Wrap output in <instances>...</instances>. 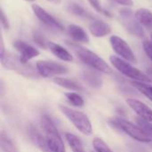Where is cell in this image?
I'll list each match as a JSON object with an SVG mask.
<instances>
[{"instance_id": "6da1fadb", "label": "cell", "mask_w": 152, "mask_h": 152, "mask_svg": "<svg viewBox=\"0 0 152 152\" xmlns=\"http://www.w3.org/2000/svg\"><path fill=\"white\" fill-rule=\"evenodd\" d=\"M67 44L74 52V53L77 56V58L85 64L92 67L97 71H100L105 74L112 73V69L107 64V62L103 59H102L95 53L76 43L67 42Z\"/></svg>"}, {"instance_id": "7a4b0ae2", "label": "cell", "mask_w": 152, "mask_h": 152, "mask_svg": "<svg viewBox=\"0 0 152 152\" xmlns=\"http://www.w3.org/2000/svg\"><path fill=\"white\" fill-rule=\"evenodd\" d=\"M0 60L4 68L16 71L20 75H22L28 78H38L41 77L37 67L34 68L31 64L23 63L20 60V56H17L10 52H5L4 55L0 58Z\"/></svg>"}, {"instance_id": "3957f363", "label": "cell", "mask_w": 152, "mask_h": 152, "mask_svg": "<svg viewBox=\"0 0 152 152\" xmlns=\"http://www.w3.org/2000/svg\"><path fill=\"white\" fill-rule=\"evenodd\" d=\"M41 125L45 139L52 152H65V146L52 118L44 114L41 116Z\"/></svg>"}, {"instance_id": "277c9868", "label": "cell", "mask_w": 152, "mask_h": 152, "mask_svg": "<svg viewBox=\"0 0 152 152\" xmlns=\"http://www.w3.org/2000/svg\"><path fill=\"white\" fill-rule=\"evenodd\" d=\"M109 122L110 126H112L113 127L118 130H121L122 132H124L125 134H126L127 135H129L130 137H132L133 139L138 142H145V143L151 142V138L139 126H136L126 120L125 118L117 117L110 119Z\"/></svg>"}, {"instance_id": "5b68a950", "label": "cell", "mask_w": 152, "mask_h": 152, "mask_svg": "<svg viewBox=\"0 0 152 152\" xmlns=\"http://www.w3.org/2000/svg\"><path fill=\"white\" fill-rule=\"evenodd\" d=\"M59 109L61 113L73 124V126L83 134L85 135H91L93 134V127L91 121L87 118V116L79 111L73 109H70L67 106L59 105Z\"/></svg>"}, {"instance_id": "8992f818", "label": "cell", "mask_w": 152, "mask_h": 152, "mask_svg": "<svg viewBox=\"0 0 152 152\" xmlns=\"http://www.w3.org/2000/svg\"><path fill=\"white\" fill-rule=\"evenodd\" d=\"M110 61L112 66H114V68H116L119 72H121L125 76L134 79V81L144 82V83L151 82V78L149 76L142 73L138 69L133 67L126 60H123L118 56L111 55L110 57Z\"/></svg>"}, {"instance_id": "52a82bcc", "label": "cell", "mask_w": 152, "mask_h": 152, "mask_svg": "<svg viewBox=\"0 0 152 152\" xmlns=\"http://www.w3.org/2000/svg\"><path fill=\"white\" fill-rule=\"evenodd\" d=\"M36 67L39 75L43 77H52L69 72L66 66L53 61H38Z\"/></svg>"}, {"instance_id": "ba28073f", "label": "cell", "mask_w": 152, "mask_h": 152, "mask_svg": "<svg viewBox=\"0 0 152 152\" xmlns=\"http://www.w3.org/2000/svg\"><path fill=\"white\" fill-rule=\"evenodd\" d=\"M110 45L114 52L122 59L128 62H136V57L129 46V45L121 37L118 36H111L110 38Z\"/></svg>"}, {"instance_id": "9c48e42d", "label": "cell", "mask_w": 152, "mask_h": 152, "mask_svg": "<svg viewBox=\"0 0 152 152\" xmlns=\"http://www.w3.org/2000/svg\"><path fill=\"white\" fill-rule=\"evenodd\" d=\"M119 14L123 20V23L125 28L127 29L129 33L134 36H137L139 37H142L144 36V30L142 25L134 19V12L130 9H122L119 11Z\"/></svg>"}, {"instance_id": "30bf717a", "label": "cell", "mask_w": 152, "mask_h": 152, "mask_svg": "<svg viewBox=\"0 0 152 152\" xmlns=\"http://www.w3.org/2000/svg\"><path fill=\"white\" fill-rule=\"evenodd\" d=\"M32 10L35 13V15L46 26H48L49 28L57 29V30H61L63 31L64 30V27L62 26V24L58 21L53 16H52L48 12H46L45 9H43L41 6L37 5V4H32L31 5Z\"/></svg>"}, {"instance_id": "8fae6325", "label": "cell", "mask_w": 152, "mask_h": 152, "mask_svg": "<svg viewBox=\"0 0 152 152\" xmlns=\"http://www.w3.org/2000/svg\"><path fill=\"white\" fill-rule=\"evenodd\" d=\"M12 45L20 53V60L23 63H28V61L35 57H37L40 54L37 49L21 40L13 41Z\"/></svg>"}, {"instance_id": "7c38bea8", "label": "cell", "mask_w": 152, "mask_h": 152, "mask_svg": "<svg viewBox=\"0 0 152 152\" xmlns=\"http://www.w3.org/2000/svg\"><path fill=\"white\" fill-rule=\"evenodd\" d=\"M128 106L143 120L152 123V110L142 102L136 99H127Z\"/></svg>"}, {"instance_id": "4fadbf2b", "label": "cell", "mask_w": 152, "mask_h": 152, "mask_svg": "<svg viewBox=\"0 0 152 152\" xmlns=\"http://www.w3.org/2000/svg\"><path fill=\"white\" fill-rule=\"evenodd\" d=\"M28 133L30 141L32 143L37 147L42 152H52L51 149L48 146L47 141L45 139V136H44L40 131L33 125H30L28 128Z\"/></svg>"}, {"instance_id": "5bb4252c", "label": "cell", "mask_w": 152, "mask_h": 152, "mask_svg": "<svg viewBox=\"0 0 152 152\" xmlns=\"http://www.w3.org/2000/svg\"><path fill=\"white\" fill-rule=\"evenodd\" d=\"M89 30L93 36L96 37H102L111 33V28L105 22L101 20H94L89 26Z\"/></svg>"}, {"instance_id": "9a60e30c", "label": "cell", "mask_w": 152, "mask_h": 152, "mask_svg": "<svg viewBox=\"0 0 152 152\" xmlns=\"http://www.w3.org/2000/svg\"><path fill=\"white\" fill-rule=\"evenodd\" d=\"M67 31H68V34L70 36V37L77 42L89 43V41H90L88 35L84 30V28H81L80 26L74 25V24L69 25Z\"/></svg>"}, {"instance_id": "2e32d148", "label": "cell", "mask_w": 152, "mask_h": 152, "mask_svg": "<svg viewBox=\"0 0 152 152\" xmlns=\"http://www.w3.org/2000/svg\"><path fill=\"white\" fill-rule=\"evenodd\" d=\"M48 49H50V51L57 58H59L61 61H73V56L71 55V53L59 44L48 41Z\"/></svg>"}, {"instance_id": "e0dca14e", "label": "cell", "mask_w": 152, "mask_h": 152, "mask_svg": "<svg viewBox=\"0 0 152 152\" xmlns=\"http://www.w3.org/2000/svg\"><path fill=\"white\" fill-rule=\"evenodd\" d=\"M83 80L94 88H101L102 86V79L99 74L92 70H85L82 73Z\"/></svg>"}, {"instance_id": "ac0fdd59", "label": "cell", "mask_w": 152, "mask_h": 152, "mask_svg": "<svg viewBox=\"0 0 152 152\" xmlns=\"http://www.w3.org/2000/svg\"><path fill=\"white\" fill-rule=\"evenodd\" d=\"M53 82L58 85L59 86H61L65 89L74 91V92H81L84 91L83 86L78 84L77 82L69 79V78H64V77H55L53 79Z\"/></svg>"}, {"instance_id": "d6986e66", "label": "cell", "mask_w": 152, "mask_h": 152, "mask_svg": "<svg viewBox=\"0 0 152 152\" xmlns=\"http://www.w3.org/2000/svg\"><path fill=\"white\" fill-rule=\"evenodd\" d=\"M135 19L143 26L152 28V12L145 8H140L134 12Z\"/></svg>"}, {"instance_id": "ffe728a7", "label": "cell", "mask_w": 152, "mask_h": 152, "mask_svg": "<svg viewBox=\"0 0 152 152\" xmlns=\"http://www.w3.org/2000/svg\"><path fill=\"white\" fill-rule=\"evenodd\" d=\"M0 146L3 152H19L13 141L4 131L0 134Z\"/></svg>"}, {"instance_id": "44dd1931", "label": "cell", "mask_w": 152, "mask_h": 152, "mask_svg": "<svg viewBox=\"0 0 152 152\" xmlns=\"http://www.w3.org/2000/svg\"><path fill=\"white\" fill-rule=\"evenodd\" d=\"M65 138L73 152H86L81 140L73 134H65Z\"/></svg>"}, {"instance_id": "7402d4cb", "label": "cell", "mask_w": 152, "mask_h": 152, "mask_svg": "<svg viewBox=\"0 0 152 152\" xmlns=\"http://www.w3.org/2000/svg\"><path fill=\"white\" fill-rule=\"evenodd\" d=\"M67 9L69 12L72 14L78 16V17H83V18H87V19H94V16H92L89 12H87L82 6L76 3H69L67 6Z\"/></svg>"}, {"instance_id": "603a6c76", "label": "cell", "mask_w": 152, "mask_h": 152, "mask_svg": "<svg viewBox=\"0 0 152 152\" xmlns=\"http://www.w3.org/2000/svg\"><path fill=\"white\" fill-rule=\"evenodd\" d=\"M132 86L138 90L141 94H142L145 97L150 99L152 102V86L144 83V82H139V81H133Z\"/></svg>"}, {"instance_id": "cb8c5ba5", "label": "cell", "mask_w": 152, "mask_h": 152, "mask_svg": "<svg viewBox=\"0 0 152 152\" xmlns=\"http://www.w3.org/2000/svg\"><path fill=\"white\" fill-rule=\"evenodd\" d=\"M65 97L75 107H83L85 104L84 99L76 93H67L65 94Z\"/></svg>"}, {"instance_id": "d4e9b609", "label": "cell", "mask_w": 152, "mask_h": 152, "mask_svg": "<svg viewBox=\"0 0 152 152\" xmlns=\"http://www.w3.org/2000/svg\"><path fill=\"white\" fill-rule=\"evenodd\" d=\"M33 40L35 44H37L39 47L43 49L48 48V41L45 37V36L38 30H34L33 32Z\"/></svg>"}, {"instance_id": "484cf974", "label": "cell", "mask_w": 152, "mask_h": 152, "mask_svg": "<svg viewBox=\"0 0 152 152\" xmlns=\"http://www.w3.org/2000/svg\"><path fill=\"white\" fill-rule=\"evenodd\" d=\"M93 146L97 152H113L112 150L102 141L101 138H94L93 141Z\"/></svg>"}, {"instance_id": "4316f807", "label": "cell", "mask_w": 152, "mask_h": 152, "mask_svg": "<svg viewBox=\"0 0 152 152\" xmlns=\"http://www.w3.org/2000/svg\"><path fill=\"white\" fill-rule=\"evenodd\" d=\"M136 122L138 124V126L151 137L152 138V123L151 122H148L146 120L142 119L141 118H136Z\"/></svg>"}, {"instance_id": "83f0119b", "label": "cell", "mask_w": 152, "mask_h": 152, "mask_svg": "<svg viewBox=\"0 0 152 152\" xmlns=\"http://www.w3.org/2000/svg\"><path fill=\"white\" fill-rule=\"evenodd\" d=\"M143 48L144 51L146 53V54L149 56V58L152 61V41H149V40H145L143 42Z\"/></svg>"}, {"instance_id": "f1b7e54d", "label": "cell", "mask_w": 152, "mask_h": 152, "mask_svg": "<svg viewBox=\"0 0 152 152\" xmlns=\"http://www.w3.org/2000/svg\"><path fill=\"white\" fill-rule=\"evenodd\" d=\"M1 24H2V27H3L4 29H9L10 24H9L8 19H7V17L5 16L4 12L3 9L1 10Z\"/></svg>"}, {"instance_id": "f546056e", "label": "cell", "mask_w": 152, "mask_h": 152, "mask_svg": "<svg viewBox=\"0 0 152 152\" xmlns=\"http://www.w3.org/2000/svg\"><path fill=\"white\" fill-rule=\"evenodd\" d=\"M128 151L129 152H148L141 146L137 144H129L128 145Z\"/></svg>"}, {"instance_id": "4dcf8cb0", "label": "cell", "mask_w": 152, "mask_h": 152, "mask_svg": "<svg viewBox=\"0 0 152 152\" xmlns=\"http://www.w3.org/2000/svg\"><path fill=\"white\" fill-rule=\"evenodd\" d=\"M89 4L94 8V10L98 12H102V5H101V3L99 0H88Z\"/></svg>"}, {"instance_id": "1f68e13d", "label": "cell", "mask_w": 152, "mask_h": 152, "mask_svg": "<svg viewBox=\"0 0 152 152\" xmlns=\"http://www.w3.org/2000/svg\"><path fill=\"white\" fill-rule=\"evenodd\" d=\"M114 1L121 5H126V6H132L134 4L133 0H114Z\"/></svg>"}, {"instance_id": "d6a6232c", "label": "cell", "mask_w": 152, "mask_h": 152, "mask_svg": "<svg viewBox=\"0 0 152 152\" xmlns=\"http://www.w3.org/2000/svg\"><path fill=\"white\" fill-rule=\"evenodd\" d=\"M5 53L4 50V38L3 36H1V40H0V58H2Z\"/></svg>"}, {"instance_id": "836d02e7", "label": "cell", "mask_w": 152, "mask_h": 152, "mask_svg": "<svg viewBox=\"0 0 152 152\" xmlns=\"http://www.w3.org/2000/svg\"><path fill=\"white\" fill-rule=\"evenodd\" d=\"M48 2H51L53 4H60L61 3V0H46Z\"/></svg>"}, {"instance_id": "e575fe53", "label": "cell", "mask_w": 152, "mask_h": 152, "mask_svg": "<svg viewBox=\"0 0 152 152\" xmlns=\"http://www.w3.org/2000/svg\"><path fill=\"white\" fill-rule=\"evenodd\" d=\"M147 74L149 75V77H151L152 78V68H149L147 69Z\"/></svg>"}, {"instance_id": "d590c367", "label": "cell", "mask_w": 152, "mask_h": 152, "mask_svg": "<svg viewBox=\"0 0 152 152\" xmlns=\"http://www.w3.org/2000/svg\"><path fill=\"white\" fill-rule=\"evenodd\" d=\"M25 1H28V2H34V1H36V0H25Z\"/></svg>"}, {"instance_id": "8d00e7d4", "label": "cell", "mask_w": 152, "mask_h": 152, "mask_svg": "<svg viewBox=\"0 0 152 152\" xmlns=\"http://www.w3.org/2000/svg\"><path fill=\"white\" fill-rule=\"evenodd\" d=\"M151 41H152V34H151Z\"/></svg>"}]
</instances>
